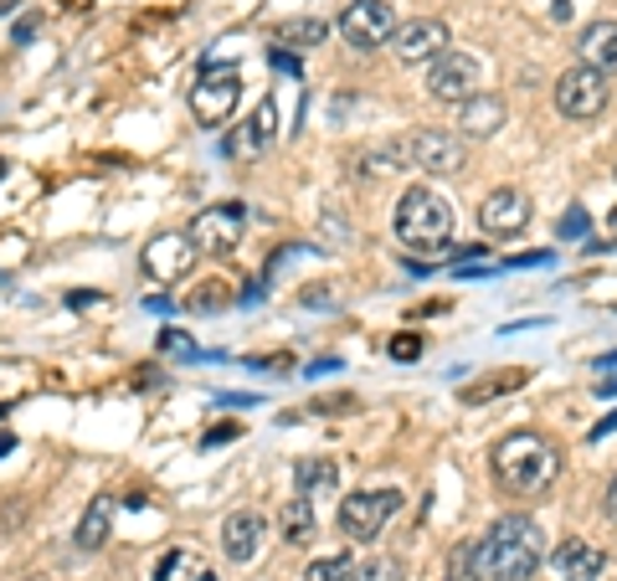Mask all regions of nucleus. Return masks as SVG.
Returning a JSON list of instances; mask_svg holds the SVG:
<instances>
[{
  "label": "nucleus",
  "instance_id": "20",
  "mask_svg": "<svg viewBox=\"0 0 617 581\" xmlns=\"http://www.w3.org/2000/svg\"><path fill=\"white\" fill-rule=\"evenodd\" d=\"M494 129H504V103L494 93H479V98H468L463 103V135H494Z\"/></svg>",
  "mask_w": 617,
  "mask_h": 581
},
{
  "label": "nucleus",
  "instance_id": "34",
  "mask_svg": "<svg viewBox=\"0 0 617 581\" xmlns=\"http://www.w3.org/2000/svg\"><path fill=\"white\" fill-rule=\"evenodd\" d=\"M314 304V310H335V299H329V289L319 283V289H304V310Z\"/></svg>",
  "mask_w": 617,
  "mask_h": 581
},
{
  "label": "nucleus",
  "instance_id": "32",
  "mask_svg": "<svg viewBox=\"0 0 617 581\" xmlns=\"http://www.w3.org/2000/svg\"><path fill=\"white\" fill-rule=\"evenodd\" d=\"M231 438H242V427H237V422H227V427H212V432H206V447H216V443H231Z\"/></svg>",
  "mask_w": 617,
  "mask_h": 581
},
{
  "label": "nucleus",
  "instance_id": "42",
  "mask_svg": "<svg viewBox=\"0 0 617 581\" xmlns=\"http://www.w3.org/2000/svg\"><path fill=\"white\" fill-rule=\"evenodd\" d=\"M5 11H11V0H0V16H5Z\"/></svg>",
  "mask_w": 617,
  "mask_h": 581
},
{
  "label": "nucleus",
  "instance_id": "18",
  "mask_svg": "<svg viewBox=\"0 0 617 581\" xmlns=\"http://www.w3.org/2000/svg\"><path fill=\"white\" fill-rule=\"evenodd\" d=\"M273 144V103H263L248 124H237V135L222 144L227 155H257V150H268Z\"/></svg>",
  "mask_w": 617,
  "mask_h": 581
},
{
  "label": "nucleus",
  "instance_id": "33",
  "mask_svg": "<svg viewBox=\"0 0 617 581\" xmlns=\"http://www.w3.org/2000/svg\"><path fill=\"white\" fill-rule=\"evenodd\" d=\"M613 432H617V412H607V417H602V422L587 432V443H602V438H613Z\"/></svg>",
  "mask_w": 617,
  "mask_h": 581
},
{
  "label": "nucleus",
  "instance_id": "9",
  "mask_svg": "<svg viewBox=\"0 0 617 581\" xmlns=\"http://www.w3.org/2000/svg\"><path fill=\"white\" fill-rule=\"evenodd\" d=\"M556 109L566 118H597L607 109V78H602L597 67H571V73H561L556 78Z\"/></svg>",
  "mask_w": 617,
  "mask_h": 581
},
{
  "label": "nucleus",
  "instance_id": "35",
  "mask_svg": "<svg viewBox=\"0 0 617 581\" xmlns=\"http://www.w3.org/2000/svg\"><path fill=\"white\" fill-rule=\"evenodd\" d=\"M273 67L289 73V78H299V58H293V52H273Z\"/></svg>",
  "mask_w": 617,
  "mask_h": 581
},
{
  "label": "nucleus",
  "instance_id": "41",
  "mask_svg": "<svg viewBox=\"0 0 617 581\" xmlns=\"http://www.w3.org/2000/svg\"><path fill=\"white\" fill-rule=\"evenodd\" d=\"M11 447H16V438H11V432H0V458H5Z\"/></svg>",
  "mask_w": 617,
  "mask_h": 581
},
{
  "label": "nucleus",
  "instance_id": "16",
  "mask_svg": "<svg viewBox=\"0 0 617 581\" xmlns=\"http://www.w3.org/2000/svg\"><path fill=\"white\" fill-rule=\"evenodd\" d=\"M581 58H587V67H597L602 78H613L617 73V21H592L581 31Z\"/></svg>",
  "mask_w": 617,
  "mask_h": 581
},
{
  "label": "nucleus",
  "instance_id": "17",
  "mask_svg": "<svg viewBox=\"0 0 617 581\" xmlns=\"http://www.w3.org/2000/svg\"><path fill=\"white\" fill-rule=\"evenodd\" d=\"M293 484H299V500H325L340 484V468H335V458H299Z\"/></svg>",
  "mask_w": 617,
  "mask_h": 581
},
{
  "label": "nucleus",
  "instance_id": "12",
  "mask_svg": "<svg viewBox=\"0 0 617 581\" xmlns=\"http://www.w3.org/2000/svg\"><path fill=\"white\" fill-rule=\"evenodd\" d=\"M479 227L489 237H520L530 227V195L515 191V186H500V191L483 195L479 206Z\"/></svg>",
  "mask_w": 617,
  "mask_h": 581
},
{
  "label": "nucleus",
  "instance_id": "31",
  "mask_svg": "<svg viewBox=\"0 0 617 581\" xmlns=\"http://www.w3.org/2000/svg\"><path fill=\"white\" fill-rule=\"evenodd\" d=\"M607 248H617V206L607 212V237H602V242H597V237L587 242V252H607Z\"/></svg>",
  "mask_w": 617,
  "mask_h": 581
},
{
  "label": "nucleus",
  "instance_id": "44",
  "mask_svg": "<svg viewBox=\"0 0 617 581\" xmlns=\"http://www.w3.org/2000/svg\"><path fill=\"white\" fill-rule=\"evenodd\" d=\"M26 581H52V577H41V571H37V577H26Z\"/></svg>",
  "mask_w": 617,
  "mask_h": 581
},
{
  "label": "nucleus",
  "instance_id": "27",
  "mask_svg": "<svg viewBox=\"0 0 617 581\" xmlns=\"http://www.w3.org/2000/svg\"><path fill=\"white\" fill-rule=\"evenodd\" d=\"M587 232H592V216L581 212V206H571V212L556 222V237H566V242H577V237H587Z\"/></svg>",
  "mask_w": 617,
  "mask_h": 581
},
{
  "label": "nucleus",
  "instance_id": "10",
  "mask_svg": "<svg viewBox=\"0 0 617 581\" xmlns=\"http://www.w3.org/2000/svg\"><path fill=\"white\" fill-rule=\"evenodd\" d=\"M340 31H345L350 47L370 52V47L391 41V31H396V16H391V5H386V0H350L345 16H340Z\"/></svg>",
  "mask_w": 617,
  "mask_h": 581
},
{
  "label": "nucleus",
  "instance_id": "22",
  "mask_svg": "<svg viewBox=\"0 0 617 581\" xmlns=\"http://www.w3.org/2000/svg\"><path fill=\"white\" fill-rule=\"evenodd\" d=\"M278 525H284V541L289 545H308L314 541V500H289L278 509Z\"/></svg>",
  "mask_w": 617,
  "mask_h": 581
},
{
  "label": "nucleus",
  "instance_id": "26",
  "mask_svg": "<svg viewBox=\"0 0 617 581\" xmlns=\"http://www.w3.org/2000/svg\"><path fill=\"white\" fill-rule=\"evenodd\" d=\"M355 581H402V561H391V556H376V561L355 566Z\"/></svg>",
  "mask_w": 617,
  "mask_h": 581
},
{
  "label": "nucleus",
  "instance_id": "19",
  "mask_svg": "<svg viewBox=\"0 0 617 581\" xmlns=\"http://www.w3.org/2000/svg\"><path fill=\"white\" fill-rule=\"evenodd\" d=\"M109 530H114V500L98 494V500H88L83 520H77V551H98L109 541Z\"/></svg>",
  "mask_w": 617,
  "mask_h": 581
},
{
  "label": "nucleus",
  "instance_id": "6",
  "mask_svg": "<svg viewBox=\"0 0 617 581\" xmlns=\"http://www.w3.org/2000/svg\"><path fill=\"white\" fill-rule=\"evenodd\" d=\"M402 509V494L396 489H361V494H350L340 504V530H345L350 541H376L381 535V525L391 520Z\"/></svg>",
  "mask_w": 617,
  "mask_h": 581
},
{
  "label": "nucleus",
  "instance_id": "1",
  "mask_svg": "<svg viewBox=\"0 0 617 581\" xmlns=\"http://www.w3.org/2000/svg\"><path fill=\"white\" fill-rule=\"evenodd\" d=\"M545 561V530L530 515H504L489 525L479 545L458 551V566L474 571V581H530Z\"/></svg>",
  "mask_w": 617,
  "mask_h": 581
},
{
  "label": "nucleus",
  "instance_id": "25",
  "mask_svg": "<svg viewBox=\"0 0 617 581\" xmlns=\"http://www.w3.org/2000/svg\"><path fill=\"white\" fill-rule=\"evenodd\" d=\"M186 310L191 314H216V310H227V289L222 283H201V289L186 299Z\"/></svg>",
  "mask_w": 617,
  "mask_h": 581
},
{
  "label": "nucleus",
  "instance_id": "4",
  "mask_svg": "<svg viewBox=\"0 0 617 581\" xmlns=\"http://www.w3.org/2000/svg\"><path fill=\"white\" fill-rule=\"evenodd\" d=\"M242 232H248V206H242V201L206 206V212L186 227V237L196 242V252H206V257H227V252L242 242Z\"/></svg>",
  "mask_w": 617,
  "mask_h": 581
},
{
  "label": "nucleus",
  "instance_id": "37",
  "mask_svg": "<svg viewBox=\"0 0 617 581\" xmlns=\"http://www.w3.org/2000/svg\"><path fill=\"white\" fill-rule=\"evenodd\" d=\"M32 37H37V16H32V21H16V47H21V41H32Z\"/></svg>",
  "mask_w": 617,
  "mask_h": 581
},
{
  "label": "nucleus",
  "instance_id": "23",
  "mask_svg": "<svg viewBox=\"0 0 617 581\" xmlns=\"http://www.w3.org/2000/svg\"><path fill=\"white\" fill-rule=\"evenodd\" d=\"M530 381V370H500V376H489V381H474V387L458 391V402H489V396H504V391H520Z\"/></svg>",
  "mask_w": 617,
  "mask_h": 581
},
{
  "label": "nucleus",
  "instance_id": "7",
  "mask_svg": "<svg viewBox=\"0 0 617 581\" xmlns=\"http://www.w3.org/2000/svg\"><path fill=\"white\" fill-rule=\"evenodd\" d=\"M479 78H483L479 58L453 52V47L438 62H427V93L438 98V103H468V98H479Z\"/></svg>",
  "mask_w": 617,
  "mask_h": 581
},
{
  "label": "nucleus",
  "instance_id": "43",
  "mask_svg": "<svg viewBox=\"0 0 617 581\" xmlns=\"http://www.w3.org/2000/svg\"><path fill=\"white\" fill-rule=\"evenodd\" d=\"M5 170H11V165H5V160H0V180H5Z\"/></svg>",
  "mask_w": 617,
  "mask_h": 581
},
{
  "label": "nucleus",
  "instance_id": "5",
  "mask_svg": "<svg viewBox=\"0 0 617 581\" xmlns=\"http://www.w3.org/2000/svg\"><path fill=\"white\" fill-rule=\"evenodd\" d=\"M402 150H406V165L423 175H458L468 165V144L458 135H448V129H417Z\"/></svg>",
  "mask_w": 617,
  "mask_h": 581
},
{
  "label": "nucleus",
  "instance_id": "40",
  "mask_svg": "<svg viewBox=\"0 0 617 581\" xmlns=\"http://www.w3.org/2000/svg\"><path fill=\"white\" fill-rule=\"evenodd\" d=\"M602 370H617V350H613V355H602V361H597V376H602Z\"/></svg>",
  "mask_w": 617,
  "mask_h": 581
},
{
  "label": "nucleus",
  "instance_id": "28",
  "mask_svg": "<svg viewBox=\"0 0 617 581\" xmlns=\"http://www.w3.org/2000/svg\"><path fill=\"white\" fill-rule=\"evenodd\" d=\"M417 355H423V340H417V334H396V340H391V361H417Z\"/></svg>",
  "mask_w": 617,
  "mask_h": 581
},
{
  "label": "nucleus",
  "instance_id": "11",
  "mask_svg": "<svg viewBox=\"0 0 617 581\" xmlns=\"http://www.w3.org/2000/svg\"><path fill=\"white\" fill-rule=\"evenodd\" d=\"M391 52H396V62H438L448 52V26L432 16L402 21L391 31Z\"/></svg>",
  "mask_w": 617,
  "mask_h": 581
},
{
  "label": "nucleus",
  "instance_id": "36",
  "mask_svg": "<svg viewBox=\"0 0 617 581\" xmlns=\"http://www.w3.org/2000/svg\"><path fill=\"white\" fill-rule=\"evenodd\" d=\"M597 396H617V370H602V381H597Z\"/></svg>",
  "mask_w": 617,
  "mask_h": 581
},
{
  "label": "nucleus",
  "instance_id": "15",
  "mask_svg": "<svg viewBox=\"0 0 617 581\" xmlns=\"http://www.w3.org/2000/svg\"><path fill=\"white\" fill-rule=\"evenodd\" d=\"M263 541H268V520L252 515V509H237V515H227V525H222V551H227V561H252V556L263 551Z\"/></svg>",
  "mask_w": 617,
  "mask_h": 581
},
{
  "label": "nucleus",
  "instance_id": "13",
  "mask_svg": "<svg viewBox=\"0 0 617 581\" xmlns=\"http://www.w3.org/2000/svg\"><path fill=\"white\" fill-rule=\"evenodd\" d=\"M191 257H196V242L186 232H160L144 248V273H150L154 283H175L180 273L191 268Z\"/></svg>",
  "mask_w": 617,
  "mask_h": 581
},
{
  "label": "nucleus",
  "instance_id": "39",
  "mask_svg": "<svg viewBox=\"0 0 617 581\" xmlns=\"http://www.w3.org/2000/svg\"><path fill=\"white\" fill-rule=\"evenodd\" d=\"M93 299H98L93 289H77V293H73V310H88V304H93Z\"/></svg>",
  "mask_w": 617,
  "mask_h": 581
},
{
  "label": "nucleus",
  "instance_id": "24",
  "mask_svg": "<svg viewBox=\"0 0 617 581\" xmlns=\"http://www.w3.org/2000/svg\"><path fill=\"white\" fill-rule=\"evenodd\" d=\"M355 577V561H350V551H340V556H319V561H308L304 581H350Z\"/></svg>",
  "mask_w": 617,
  "mask_h": 581
},
{
  "label": "nucleus",
  "instance_id": "2",
  "mask_svg": "<svg viewBox=\"0 0 617 581\" xmlns=\"http://www.w3.org/2000/svg\"><path fill=\"white\" fill-rule=\"evenodd\" d=\"M489 468H494V484L504 489V494H515V500H536V494H545V489L556 484L561 473V447L545 438V432H509V438H500L494 443V453H489Z\"/></svg>",
  "mask_w": 617,
  "mask_h": 581
},
{
  "label": "nucleus",
  "instance_id": "21",
  "mask_svg": "<svg viewBox=\"0 0 617 581\" xmlns=\"http://www.w3.org/2000/svg\"><path fill=\"white\" fill-rule=\"evenodd\" d=\"M329 37V26L319 16H293V21H278L273 26V41L278 47H293V52H308V47H319Z\"/></svg>",
  "mask_w": 617,
  "mask_h": 581
},
{
  "label": "nucleus",
  "instance_id": "38",
  "mask_svg": "<svg viewBox=\"0 0 617 581\" xmlns=\"http://www.w3.org/2000/svg\"><path fill=\"white\" fill-rule=\"evenodd\" d=\"M602 509H607V515H613V520H617V479H613V484H607V494H602Z\"/></svg>",
  "mask_w": 617,
  "mask_h": 581
},
{
  "label": "nucleus",
  "instance_id": "30",
  "mask_svg": "<svg viewBox=\"0 0 617 581\" xmlns=\"http://www.w3.org/2000/svg\"><path fill=\"white\" fill-rule=\"evenodd\" d=\"M545 263H556V252H525V257H509L504 268H545Z\"/></svg>",
  "mask_w": 617,
  "mask_h": 581
},
{
  "label": "nucleus",
  "instance_id": "3",
  "mask_svg": "<svg viewBox=\"0 0 617 581\" xmlns=\"http://www.w3.org/2000/svg\"><path fill=\"white\" fill-rule=\"evenodd\" d=\"M453 237V206L432 186H412L396 201V242L406 252H443Z\"/></svg>",
  "mask_w": 617,
  "mask_h": 581
},
{
  "label": "nucleus",
  "instance_id": "8",
  "mask_svg": "<svg viewBox=\"0 0 617 581\" xmlns=\"http://www.w3.org/2000/svg\"><path fill=\"white\" fill-rule=\"evenodd\" d=\"M237 98H242V78H237V67H206V73H201V83L191 88L196 124H206V129L227 124V114L237 109Z\"/></svg>",
  "mask_w": 617,
  "mask_h": 581
},
{
  "label": "nucleus",
  "instance_id": "14",
  "mask_svg": "<svg viewBox=\"0 0 617 581\" xmlns=\"http://www.w3.org/2000/svg\"><path fill=\"white\" fill-rule=\"evenodd\" d=\"M551 571H556L561 581H597L602 571H607V556H602L592 541L571 535V541H561L556 551H551Z\"/></svg>",
  "mask_w": 617,
  "mask_h": 581
},
{
  "label": "nucleus",
  "instance_id": "29",
  "mask_svg": "<svg viewBox=\"0 0 617 581\" xmlns=\"http://www.w3.org/2000/svg\"><path fill=\"white\" fill-rule=\"evenodd\" d=\"M191 561V556H186V551H165V556H160V566H154V581H171L175 571H180V566Z\"/></svg>",
  "mask_w": 617,
  "mask_h": 581
},
{
  "label": "nucleus",
  "instance_id": "45",
  "mask_svg": "<svg viewBox=\"0 0 617 581\" xmlns=\"http://www.w3.org/2000/svg\"><path fill=\"white\" fill-rule=\"evenodd\" d=\"M201 581H216V577H212V571H206V577H201Z\"/></svg>",
  "mask_w": 617,
  "mask_h": 581
},
{
  "label": "nucleus",
  "instance_id": "46",
  "mask_svg": "<svg viewBox=\"0 0 617 581\" xmlns=\"http://www.w3.org/2000/svg\"><path fill=\"white\" fill-rule=\"evenodd\" d=\"M613 175H617V170H613Z\"/></svg>",
  "mask_w": 617,
  "mask_h": 581
}]
</instances>
